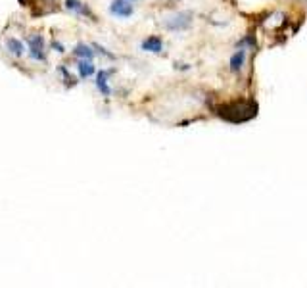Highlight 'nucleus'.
Returning a JSON list of instances; mask_svg holds the SVG:
<instances>
[{
    "label": "nucleus",
    "mask_w": 307,
    "mask_h": 288,
    "mask_svg": "<svg viewBox=\"0 0 307 288\" xmlns=\"http://www.w3.org/2000/svg\"><path fill=\"white\" fill-rule=\"evenodd\" d=\"M217 113L221 117H225L227 121H234L242 123L252 119L257 113V104L250 102V100H238V102H229V104H221L217 108Z\"/></svg>",
    "instance_id": "nucleus-1"
},
{
    "label": "nucleus",
    "mask_w": 307,
    "mask_h": 288,
    "mask_svg": "<svg viewBox=\"0 0 307 288\" xmlns=\"http://www.w3.org/2000/svg\"><path fill=\"white\" fill-rule=\"evenodd\" d=\"M73 56L81 58V60H92L94 58V50L87 45H77L73 48Z\"/></svg>",
    "instance_id": "nucleus-7"
},
{
    "label": "nucleus",
    "mask_w": 307,
    "mask_h": 288,
    "mask_svg": "<svg viewBox=\"0 0 307 288\" xmlns=\"http://www.w3.org/2000/svg\"><path fill=\"white\" fill-rule=\"evenodd\" d=\"M244 62H246V52L244 50H236L230 58V69L232 71H240L244 67Z\"/></svg>",
    "instance_id": "nucleus-10"
},
{
    "label": "nucleus",
    "mask_w": 307,
    "mask_h": 288,
    "mask_svg": "<svg viewBox=\"0 0 307 288\" xmlns=\"http://www.w3.org/2000/svg\"><path fill=\"white\" fill-rule=\"evenodd\" d=\"M4 48H6V52H8L10 56H14V58H22L23 54H25L23 43L20 39H14V37H10V39L4 41Z\"/></svg>",
    "instance_id": "nucleus-5"
},
{
    "label": "nucleus",
    "mask_w": 307,
    "mask_h": 288,
    "mask_svg": "<svg viewBox=\"0 0 307 288\" xmlns=\"http://www.w3.org/2000/svg\"><path fill=\"white\" fill-rule=\"evenodd\" d=\"M52 46L56 48V52H66V48H64V45L60 46V45H58V43H52Z\"/></svg>",
    "instance_id": "nucleus-12"
},
{
    "label": "nucleus",
    "mask_w": 307,
    "mask_h": 288,
    "mask_svg": "<svg viewBox=\"0 0 307 288\" xmlns=\"http://www.w3.org/2000/svg\"><path fill=\"white\" fill-rule=\"evenodd\" d=\"M77 71L81 77H92L96 73V67L92 66V60H81L77 64Z\"/></svg>",
    "instance_id": "nucleus-8"
},
{
    "label": "nucleus",
    "mask_w": 307,
    "mask_h": 288,
    "mask_svg": "<svg viewBox=\"0 0 307 288\" xmlns=\"http://www.w3.org/2000/svg\"><path fill=\"white\" fill-rule=\"evenodd\" d=\"M131 2L132 0H113L110 4V14L115 18H131L134 12Z\"/></svg>",
    "instance_id": "nucleus-4"
},
{
    "label": "nucleus",
    "mask_w": 307,
    "mask_h": 288,
    "mask_svg": "<svg viewBox=\"0 0 307 288\" xmlns=\"http://www.w3.org/2000/svg\"><path fill=\"white\" fill-rule=\"evenodd\" d=\"M29 56L31 60L35 62H44L46 60V54H44V39L41 35H31L29 37Z\"/></svg>",
    "instance_id": "nucleus-3"
},
{
    "label": "nucleus",
    "mask_w": 307,
    "mask_h": 288,
    "mask_svg": "<svg viewBox=\"0 0 307 288\" xmlns=\"http://www.w3.org/2000/svg\"><path fill=\"white\" fill-rule=\"evenodd\" d=\"M190 23H192V14L179 12V14H173L171 18L165 20V27L169 31H184V29H188Z\"/></svg>",
    "instance_id": "nucleus-2"
},
{
    "label": "nucleus",
    "mask_w": 307,
    "mask_h": 288,
    "mask_svg": "<svg viewBox=\"0 0 307 288\" xmlns=\"http://www.w3.org/2000/svg\"><path fill=\"white\" fill-rule=\"evenodd\" d=\"M108 77H110V71L102 69V71H98V73H96V81H94L96 89L100 90L104 96H110L111 94V89H110V85H108Z\"/></svg>",
    "instance_id": "nucleus-6"
},
{
    "label": "nucleus",
    "mask_w": 307,
    "mask_h": 288,
    "mask_svg": "<svg viewBox=\"0 0 307 288\" xmlns=\"http://www.w3.org/2000/svg\"><path fill=\"white\" fill-rule=\"evenodd\" d=\"M142 50H146V52H161V39H157V37H148L144 43H142Z\"/></svg>",
    "instance_id": "nucleus-9"
},
{
    "label": "nucleus",
    "mask_w": 307,
    "mask_h": 288,
    "mask_svg": "<svg viewBox=\"0 0 307 288\" xmlns=\"http://www.w3.org/2000/svg\"><path fill=\"white\" fill-rule=\"evenodd\" d=\"M66 8L67 10H71V12L81 14V16H90V12L87 10V6H85L83 2H79V0H66Z\"/></svg>",
    "instance_id": "nucleus-11"
}]
</instances>
